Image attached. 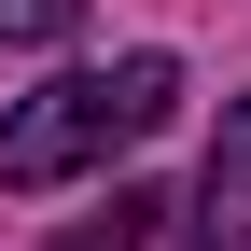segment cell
I'll return each mask as SVG.
<instances>
[{
	"label": "cell",
	"instance_id": "cell-2",
	"mask_svg": "<svg viewBox=\"0 0 251 251\" xmlns=\"http://www.w3.org/2000/svg\"><path fill=\"white\" fill-rule=\"evenodd\" d=\"M196 251H251V112L209 126V181H196Z\"/></svg>",
	"mask_w": 251,
	"mask_h": 251
},
{
	"label": "cell",
	"instance_id": "cell-4",
	"mask_svg": "<svg viewBox=\"0 0 251 251\" xmlns=\"http://www.w3.org/2000/svg\"><path fill=\"white\" fill-rule=\"evenodd\" d=\"M84 28V0H0V42H28V56H56Z\"/></svg>",
	"mask_w": 251,
	"mask_h": 251
},
{
	"label": "cell",
	"instance_id": "cell-3",
	"mask_svg": "<svg viewBox=\"0 0 251 251\" xmlns=\"http://www.w3.org/2000/svg\"><path fill=\"white\" fill-rule=\"evenodd\" d=\"M153 209H168L153 181H112V209H84V224H70V237H42V251H140V237H153Z\"/></svg>",
	"mask_w": 251,
	"mask_h": 251
},
{
	"label": "cell",
	"instance_id": "cell-1",
	"mask_svg": "<svg viewBox=\"0 0 251 251\" xmlns=\"http://www.w3.org/2000/svg\"><path fill=\"white\" fill-rule=\"evenodd\" d=\"M168 112H181V70H168V56L70 70V84H42V98H14V112H0V181H14V196H42V181H70V168H98V153L153 140Z\"/></svg>",
	"mask_w": 251,
	"mask_h": 251
}]
</instances>
